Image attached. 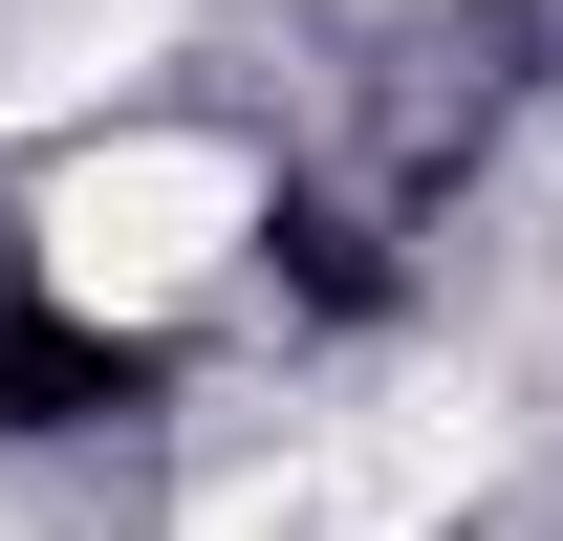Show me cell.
Returning a JSON list of instances; mask_svg holds the SVG:
<instances>
[{
    "label": "cell",
    "instance_id": "1",
    "mask_svg": "<svg viewBox=\"0 0 563 541\" xmlns=\"http://www.w3.org/2000/svg\"><path fill=\"white\" fill-rule=\"evenodd\" d=\"M239 239H261V152H217V131H87L44 174V303L66 325H174L239 281Z\"/></svg>",
    "mask_w": 563,
    "mask_h": 541
},
{
    "label": "cell",
    "instance_id": "2",
    "mask_svg": "<svg viewBox=\"0 0 563 541\" xmlns=\"http://www.w3.org/2000/svg\"><path fill=\"white\" fill-rule=\"evenodd\" d=\"M455 498H477V411L412 390V411H368L347 455H325V498H303V520H325V541H433Z\"/></svg>",
    "mask_w": 563,
    "mask_h": 541
}]
</instances>
